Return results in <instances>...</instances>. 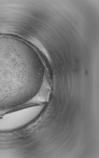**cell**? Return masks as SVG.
<instances>
[{"label":"cell","instance_id":"cell-2","mask_svg":"<svg viewBox=\"0 0 99 158\" xmlns=\"http://www.w3.org/2000/svg\"><path fill=\"white\" fill-rule=\"evenodd\" d=\"M39 114L36 106H30L8 113L0 118V131L21 128L29 123Z\"/></svg>","mask_w":99,"mask_h":158},{"label":"cell","instance_id":"cell-1","mask_svg":"<svg viewBox=\"0 0 99 158\" xmlns=\"http://www.w3.org/2000/svg\"><path fill=\"white\" fill-rule=\"evenodd\" d=\"M45 76L42 61L33 49L21 40L0 36V114L31 100Z\"/></svg>","mask_w":99,"mask_h":158}]
</instances>
